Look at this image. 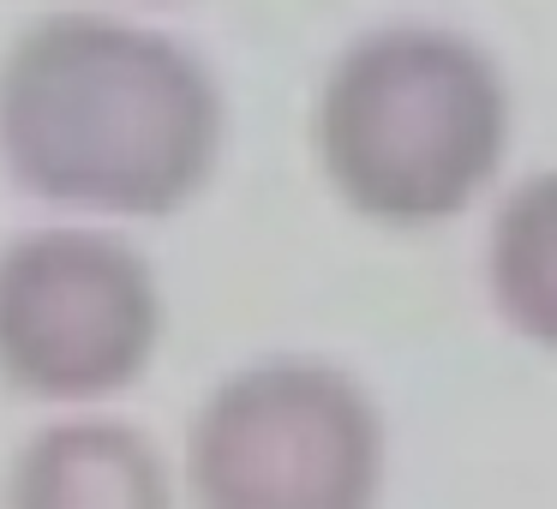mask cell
Returning <instances> with one entry per match:
<instances>
[{
    "label": "cell",
    "mask_w": 557,
    "mask_h": 509,
    "mask_svg": "<svg viewBox=\"0 0 557 509\" xmlns=\"http://www.w3.org/2000/svg\"><path fill=\"white\" fill-rule=\"evenodd\" d=\"M0 150L37 198L169 216L216 169L222 97L169 37L42 18L0 66Z\"/></svg>",
    "instance_id": "cell-1"
},
{
    "label": "cell",
    "mask_w": 557,
    "mask_h": 509,
    "mask_svg": "<svg viewBox=\"0 0 557 509\" xmlns=\"http://www.w3.org/2000/svg\"><path fill=\"white\" fill-rule=\"evenodd\" d=\"M509 97L497 66L449 30H384L342 54L318 102V157L377 222H444L497 174Z\"/></svg>",
    "instance_id": "cell-2"
},
{
    "label": "cell",
    "mask_w": 557,
    "mask_h": 509,
    "mask_svg": "<svg viewBox=\"0 0 557 509\" xmlns=\"http://www.w3.org/2000/svg\"><path fill=\"white\" fill-rule=\"evenodd\" d=\"M186 473L216 509H360L377 497L384 425L348 372L258 365L205 401Z\"/></svg>",
    "instance_id": "cell-3"
},
{
    "label": "cell",
    "mask_w": 557,
    "mask_h": 509,
    "mask_svg": "<svg viewBox=\"0 0 557 509\" xmlns=\"http://www.w3.org/2000/svg\"><path fill=\"white\" fill-rule=\"evenodd\" d=\"M162 336L157 276L109 234H25L0 252V377L30 396H109Z\"/></svg>",
    "instance_id": "cell-4"
},
{
    "label": "cell",
    "mask_w": 557,
    "mask_h": 509,
    "mask_svg": "<svg viewBox=\"0 0 557 509\" xmlns=\"http://www.w3.org/2000/svg\"><path fill=\"white\" fill-rule=\"evenodd\" d=\"M169 480H162L157 449L126 425H54L25 449L13 473V504L37 509H73V504H162Z\"/></svg>",
    "instance_id": "cell-5"
},
{
    "label": "cell",
    "mask_w": 557,
    "mask_h": 509,
    "mask_svg": "<svg viewBox=\"0 0 557 509\" xmlns=\"http://www.w3.org/2000/svg\"><path fill=\"white\" fill-rule=\"evenodd\" d=\"M497 312L540 348H557V174L528 181L492 228Z\"/></svg>",
    "instance_id": "cell-6"
}]
</instances>
